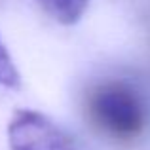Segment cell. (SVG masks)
Wrapping results in <instances>:
<instances>
[{
	"mask_svg": "<svg viewBox=\"0 0 150 150\" xmlns=\"http://www.w3.org/2000/svg\"><path fill=\"white\" fill-rule=\"evenodd\" d=\"M93 127L116 141H133L143 133L146 108L141 95L124 82H103L86 99Z\"/></svg>",
	"mask_w": 150,
	"mask_h": 150,
	"instance_id": "1",
	"label": "cell"
},
{
	"mask_svg": "<svg viewBox=\"0 0 150 150\" xmlns=\"http://www.w3.org/2000/svg\"><path fill=\"white\" fill-rule=\"evenodd\" d=\"M10 150H76L67 133L46 114L19 108L8 124Z\"/></svg>",
	"mask_w": 150,
	"mask_h": 150,
	"instance_id": "2",
	"label": "cell"
},
{
	"mask_svg": "<svg viewBox=\"0 0 150 150\" xmlns=\"http://www.w3.org/2000/svg\"><path fill=\"white\" fill-rule=\"evenodd\" d=\"M36 6L59 25H74L88 10L89 0H34Z\"/></svg>",
	"mask_w": 150,
	"mask_h": 150,
	"instance_id": "3",
	"label": "cell"
},
{
	"mask_svg": "<svg viewBox=\"0 0 150 150\" xmlns=\"http://www.w3.org/2000/svg\"><path fill=\"white\" fill-rule=\"evenodd\" d=\"M0 88H6V89L21 88V74H19L17 67H15L2 38H0Z\"/></svg>",
	"mask_w": 150,
	"mask_h": 150,
	"instance_id": "4",
	"label": "cell"
}]
</instances>
